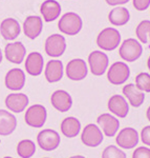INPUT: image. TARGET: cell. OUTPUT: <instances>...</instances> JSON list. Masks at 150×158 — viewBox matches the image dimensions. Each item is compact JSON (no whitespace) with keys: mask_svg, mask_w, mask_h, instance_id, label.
Listing matches in <instances>:
<instances>
[{"mask_svg":"<svg viewBox=\"0 0 150 158\" xmlns=\"http://www.w3.org/2000/svg\"><path fill=\"white\" fill-rule=\"evenodd\" d=\"M82 27L83 22L81 17L73 12L64 14L58 22V27H59L60 32H62L65 35H69V36L77 35L82 29Z\"/></svg>","mask_w":150,"mask_h":158,"instance_id":"cell-1","label":"cell"},{"mask_svg":"<svg viewBox=\"0 0 150 158\" xmlns=\"http://www.w3.org/2000/svg\"><path fill=\"white\" fill-rule=\"evenodd\" d=\"M121 42V35L119 31L113 27H106L101 31L97 38V44L103 51H113Z\"/></svg>","mask_w":150,"mask_h":158,"instance_id":"cell-2","label":"cell"},{"mask_svg":"<svg viewBox=\"0 0 150 158\" xmlns=\"http://www.w3.org/2000/svg\"><path fill=\"white\" fill-rule=\"evenodd\" d=\"M37 143L43 151L52 152L59 148L61 137L59 133L52 129H44L37 135Z\"/></svg>","mask_w":150,"mask_h":158,"instance_id":"cell-3","label":"cell"},{"mask_svg":"<svg viewBox=\"0 0 150 158\" xmlns=\"http://www.w3.org/2000/svg\"><path fill=\"white\" fill-rule=\"evenodd\" d=\"M142 53H143L142 44L133 38L124 40L120 47V50H119L120 57L127 62H133V61L138 60L142 56Z\"/></svg>","mask_w":150,"mask_h":158,"instance_id":"cell-4","label":"cell"},{"mask_svg":"<svg viewBox=\"0 0 150 158\" xmlns=\"http://www.w3.org/2000/svg\"><path fill=\"white\" fill-rule=\"evenodd\" d=\"M47 119V111L42 104H34L26 110L24 120L32 128H42Z\"/></svg>","mask_w":150,"mask_h":158,"instance_id":"cell-5","label":"cell"},{"mask_svg":"<svg viewBox=\"0 0 150 158\" xmlns=\"http://www.w3.org/2000/svg\"><path fill=\"white\" fill-rule=\"evenodd\" d=\"M130 76V70L125 62L116 61L110 65L107 72V79L111 85H120L125 83Z\"/></svg>","mask_w":150,"mask_h":158,"instance_id":"cell-6","label":"cell"},{"mask_svg":"<svg viewBox=\"0 0 150 158\" xmlns=\"http://www.w3.org/2000/svg\"><path fill=\"white\" fill-rule=\"evenodd\" d=\"M104 134L100 127L95 123H89L83 129L81 134V141L89 148H97L103 142Z\"/></svg>","mask_w":150,"mask_h":158,"instance_id":"cell-7","label":"cell"},{"mask_svg":"<svg viewBox=\"0 0 150 158\" xmlns=\"http://www.w3.org/2000/svg\"><path fill=\"white\" fill-rule=\"evenodd\" d=\"M140 141V135L136 129L127 127L122 129L116 137V142L121 149L131 150L138 146Z\"/></svg>","mask_w":150,"mask_h":158,"instance_id":"cell-8","label":"cell"},{"mask_svg":"<svg viewBox=\"0 0 150 158\" xmlns=\"http://www.w3.org/2000/svg\"><path fill=\"white\" fill-rule=\"evenodd\" d=\"M88 64L90 72L95 76H102L109 64L108 56L102 51H93L88 56Z\"/></svg>","mask_w":150,"mask_h":158,"instance_id":"cell-9","label":"cell"},{"mask_svg":"<svg viewBox=\"0 0 150 158\" xmlns=\"http://www.w3.org/2000/svg\"><path fill=\"white\" fill-rule=\"evenodd\" d=\"M65 73L68 79L73 81H81L88 74V68L86 62L83 59L76 58V59L70 60L67 63L65 69Z\"/></svg>","mask_w":150,"mask_h":158,"instance_id":"cell-10","label":"cell"},{"mask_svg":"<svg viewBox=\"0 0 150 158\" xmlns=\"http://www.w3.org/2000/svg\"><path fill=\"white\" fill-rule=\"evenodd\" d=\"M45 53L53 58H58L64 54L66 50L65 38L60 34H53L46 39L44 47Z\"/></svg>","mask_w":150,"mask_h":158,"instance_id":"cell-11","label":"cell"},{"mask_svg":"<svg viewBox=\"0 0 150 158\" xmlns=\"http://www.w3.org/2000/svg\"><path fill=\"white\" fill-rule=\"evenodd\" d=\"M97 123L99 124L100 129L102 130L103 134L107 137L116 136L119 131V128H120V121H119V119L108 113L101 114L97 118Z\"/></svg>","mask_w":150,"mask_h":158,"instance_id":"cell-12","label":"cell"},{"mask_svg":"<svg viewBox=\"0 0 150 158\" xmlns=\"http://www.w3.org/2000/svg\"><path fill=\"white\" fill-rule=\"evenodd\" d=\"M50 102L57 111L65 113L69 111L73 106V98L68 92L64 90H57L50 96Z\"/></svg>","mask_w":150,"mask_h":158,"instance_id":"cell-13","label":"cell"},{"mask_svg":"<svg viewBox=\"0 0 150 158\" xmlns=\"http://www.w3.org/2000/svg\"><path fill=\"white\" fill-rule=\"evenodd\" d=\"M4 55H6L7 61L15 63V64H20L25 58L26 49L22 42H12L6 44V49H4Z\"/></svg>","mask_w":150,"mask_h":158,"instance_id":"cell-14","label":"cell"},{"mask_svg":"<svg viewBox=\"0 0 150 158\" xmlns=\"http://www.w3.org/2000/svg\"><path fill=\"white\" fill-rule=\"evenodd\" d=\"M6 86L11 91H20L25 85V73L21 69L15 68L6 73L4 78Z\"/></svg>","mask_w":150,"mask_h":158,"instance_id":"cell-15","label":"cell"},{"mask_svg":"<svg viewBox=\"0 0 150 158\" xmlns=\"http://www.w3.org/2000/svg\"><path fill=\"white\" fill-rule=\"evenodd\" d=\"M107 108L119 118H125L129 113V104L127 102L126 98L122 95H113L109 98Z\"/></svg>","mask_w":150,"mask_h":158,"instance_id":"cell-16","label":"cell"},{"mask_svg":"<svg viewBox=\"0 0 150 158\" xmlns=\"http://www.w3.org/2000/svg\"><path fill=\"white\" fill-rule=\"evenodd\" d=\"M25 71L30 76L41 75L43 67H44V59L43 56L38 52H32L27 55L25 59Z\"/></svg>","mask_w":150,"mask_h":158,"instance_id":"cell-17","label":"cell"},{"mask_svg":"<svg viewBox=\"0 0 150 158\" xmlns=\"http://www.w3.org/2000/svg\"><path fill=\"white\" fill-rule=\"evenodd\" d=\"M29 97L23 93H12L6 96V106L14 113H21L29 106Z\"/></svg>","mask_w":150,"mask_h":158,"instance_id":"cell-18","label":"cell"},{"mask_svg":"<svg viewBox=\"0 0 150 158\" xmlns=\"http://www.w3.org/2000/svg\"><path fill=\"white\" fill-rule=\"evenodd\" d=\"M21 33L19 22L14 18H6L0 24V34L4 40H15Z\"/></svg>","mask_w":150,"mask_h":158,"instance_id":"cell-19","label":"cell"},{"mask_svg":"<svg viewBox=\"0 0 150 158\" xmlns=\"http://www.w3.org/2000/svg\"><path fill=\"white\" fill-rule=\"evenodd\" d=\"M43 21L40 16H29L23 22L24 35L30 39H35L41 34Z\"/></svg>","mask_w":150,"mask_h":158,"instance_id":"cell-20","label":"cell"},{"mask_svg":"<svg viewBox=\"0 0 150 158\" xmlns=\"http://www.w3.org/2000/svg\"><path fill=\"white\" fill-rule=\"evenodd\" d=\"M123 95L133 108H140L144 103L145 93L140 91L134 83H128L123 86Z\"/></svg>","mask_w":150,"mask_h":158,"instance_id":"cell-21","label":"cell"},{"mask_svg":"<svg viewBox=\"0 0 150 158\" xmlns=\"http://www.w3.org/2000/svg\"><path fill=\"white\" fill-rule=\"evenodd\" d=\"M64 70H63V63L60 60L52 59L46 63L44 75L45 79L49 83H55L60 81L63 77Z\"/></svg>","mask_w":150,"mask_h":158,"instance_id":"cell-22","label":"cell"},{"mask_svg":"<svg viewBox=\"0 0 150 158\" xmlns=\"http://www.w3.org/2000/svg\"><path fill=\"white\" fill-rule=\"evenodd\" d=\"M17 128V118L12 113L0 110V135L9 136L13 134Z\"/></svg>","mask_w":150,"mask_h":158,"instance_id":"cell-23","label":"cell"},{"mask_svg":"<svg viewBox=\"0 0 150 158\" xmlns=\"http://www.w3.org/2000/svg\"><path fill=\"white\" fill-rule=\"evenodd\" d=\"M40 13L45 22L55 21L61 14V6L56 0H46L41 4Z\"/></svg>","mask_w":150,"mask_h":158,"instance_id":"cell-24","label":"cell"},{"mask_svg":"<svg viewBox=\"0 0 150 158\" xmlns=\"http://www.w3.org/2000/svg\"><path fill=\"white\" fill-rule=\"evenodd\" d=\"M61 133L67 138H73L80 134L81 122L76 117H66L60 124Z\"/></svg>","mask_w":150,"mask_h":158,"instance_id":"cell-25","label":"cell"},{"mask_svg":"<svg viewBox=\"0 0 150 158\" xmlns=\"http://www.w3.org/2000/svg\"><path fill=\"white\" fill-rule=\"evenodd\" d=\"M129 19H130V14L128 10L124 6H116L108 14V20L110 21V23L116 27L126 24Z\"/></svg>","mask_w":150,"mask_h":158,"instance_id":"cell-26","label":"cell"},{"mask_svg":"<svg viewBox=\"0 0 150 158\" xmlns=\"http://www.w3.org/2000/svg\"><path fill=\"white\" fill-rule=\"evenodd\" d=\"M36 153V144L30 139H23L17 144V154L21 158H30Z\"/></svg>","mask_w":150,"mask_h":158,"instance_id":"cell-27","label":"cell"},{"mask_svg":"<svg viewBox=\"0 0 150 158\" xmlns=\"http://www.w3.org/2000/svg\"><path fill=\"white\" fill-rule=\"evenodd\" d=\"M138 39L142 43H150V20H143L136 29Z\"/></svg>","mask_w":150,"mask_h":158,"instance_id":"cell-28","label":"cell"},{"mask_svg":"<svg viewBox=\"0 0 150 158\" xmlns=\"http://www.w3.org/2000/svg\"><path fill=\"white\" fill-rule=\"evenodd\" d=\"M136 86L144 93H150V74L140 73L136 77Z\"/></svg>","mask_w":150,"mask_h":158,"instance_id":"cell-29","label":"cell"},{"mask_svg":"<svg viewBox=\"0 0 150 158\" xmlns=\"http://www.w3.org/2000/svg\"><path fill=\"white\" fill-rule=\"evenodd\" d=\"M102 158H127V155L125 152H123L118 147L108 146L104 149Z\"/></svg>","mask_w":150,"mask_h":158,"instance_id":"cell-30","label":"cell"},{"mask_svg":"<svg viewBox=\"0 0 150 158\" xmlns=\"http://www.w3.org/2000/svg\"><path fill=\"white\" fill-rule=\"evenodd\" d=\"M132 158H150V148L139 147L132 153Z\"/></svg>","mask_w":150,"mask_h":158,"instance_id":"cell-31","label":"cell"},{"mask_svg":"<svg viewBox=\"0 0 150 158\" xmlns=\"http://www.w3.org/2000/svg\"><path fill=\"white\" fill-rule=\"evenodd\" d=\"M141 140L147 147H150V126H146L141 131Z\"/></svg>","mask_w":150,"mask_h":158,"instance_id":"cell-32","label":"cell"},{"mask_svg":"<svg viewBox=\"0 0 150 158\" xmlns=\"http://www.w3.org/2000/svg\"><path fill=\"white\" fill-rule=\"evenodd\" d=\"M132 3L136 11H145L150 6V0H133Z\"/></svg>","mask_w":150,"mask_h":158,"instance_id":"cell-33","label":"cell"},{"mask_svg":"<svg viewBox=\"0 0 150 158\" xmlns=\"http://www.w3.org/2000/svg\"><path fill=\"white\" fill-rule=\"evenodd\" d=\"M106 3L109 4V6H123V4H126L129 0H105Z\"/></svg>","mask_w":150,"mask_h":158,"instance_id":"cell-34","label":"cell"},{"mask_svg":"<svg viewBox=\"0 0 150 158\" xmlns=\"http://www.w3.org/2000/svg\"><path fill=\"white\" fill-rule=\"evenodd\" d=\"M146 117H147V119L150 121V106L148 109H147V112H146Z\"/></svg>","mask_w":150,"mask_h":158,"instance_id":"cell-35","label":"cell"},{"mask_svg":"<svg viewBox=\"0 0 150 158\" xmlns=\"http://www.w3.org/2000/svg\"><path fill=\"white\" fill-rule=\"evenodd\" d=\"M69 158H86V157L82 156V155H75V156H72V157H69Z\"/></svg>","mask_w":150,"mask_h":158,"instance_id":"cell-36","label":"cell"},{"mask_svg":"<svg viewBox=\"0 0 150 158\" xmlns=\"http://www.w3.org/2000/svg\"><path fill=\"white\" fill-rule=\"evenodd\" d=\"M2 58H3V55H2V51L0 49V63L2 62Z\"/></svg>","mask_w":150,"mask_h":158,"instance_id":"cell-37","label":"cell"},{"mask_svg":"<svg viewBox=\"0 0 150 158\" xmlns=\"http://www.w3.org/2000/svg\"><path fill=\"white\" fill-rule=\"evenodd\" d=\"M147 67H148V69H149V71H150V56H149L148 60H147Z\"/></svg>","mask_w":150,"mask_h":158,"instance_id":"cell-38","label":"cell"},{"mask_svg":"<svg viewBox=\"0 0 150 158\" xmlns=\"http://www.w3.org/2000/svg\"><path fill=\"white\" fill-rule=\"evenodd\" d=\"M3 158H13V157H10V156H6V157H3Z\"/></svg>","mask_w":150,"mask_h":158,"instance_id":"cell-39","label":"cell"},{"mask_svg":"<svg viewBox=\"0 0 150 158\" xmlns=\"http://www.w3.org/2000/svg\"><path fill=\"white\" fill-rule=\"evenodd\" d=\"M44 158H49V157H44Z\"/></svg>","mask_w":150,"mask_h":158,"instance_id":"cell-40","label":"cell"},{"mask_svg":"<svg viewBox=\"0 0 150 158\" xmlns=\"http://www.w3.org/2000/svg\"><path fill=\"white\" fill-rule=\"evenodd\" d=\"M0 143H1V140H0Z\"/></svg>","mask_w":150,"mask_h":158,"instance_id":"cell-41","label":"cell"}]
</instances>
